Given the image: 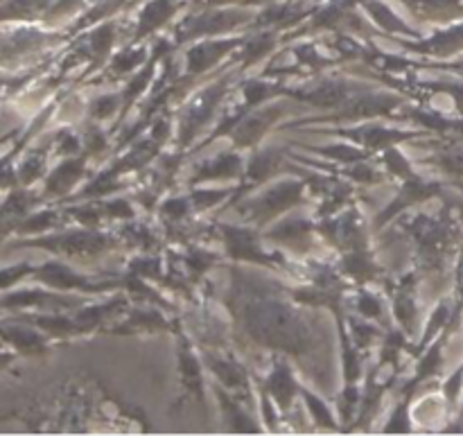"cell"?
Masks as SVG:
<instances>
[{
	"label": "cell",
	"instance_id": "2",
	"mask_svg": "<svg viewBox=\"0 0 463 436\" xmlns=\"http://www.w3.org/2000/svg\"><path fill=\"white\" fill-rule=\"evenodd\" d=\"M301 184L298 181H289V184L276 185L271 193H267L265 197L258 199V202L249 204V211H253V222L258 224H265L271 217L283 213L285 208H289L292 204H297L301 199Z\"/></svg>",
	"mask_w": 463,
	"mask_h": 436
},
{
	"label": "cell",
	"instance_id": "1",
	"mask_svg": "<svg viewBox=\"0 0 463 436\" xmlns=\"http://www.w3.org/2000/svg\"><path fill=\"white\" fill-rule=\"evenodd\" d=\"M224 93H226V80H222L217 81V84L203 89L199 95H194L193 104L185 107L184 122H181V143L184 145L190 143V138L197 134L199 127L211 118V109H215V104L220 102V98Z\"/></svg>",
	"mask_w": 463,
	"mask_h": 436
},
{
	"label": "cell",
	"instance_id": "4",
	"mask_svg": "<svg viewBox=\"0 0 463 436\" xmlns=\"http://www.w3.org/2000/svg\"><path fill=\"white\" fill-rule=\"evenodd\" d=\"M269 392L271 396L276 398V403H279L283 410H288L289 403H292L294 392H297V384H294V380L289 378L288 369H285L283 365H276L274 374H271L269 378Z\"/></svg>",
	"mask_w": 463,
	"mask_h": 436
},
{
	"label": "cell",
	"instance_id": "3",
	"mask_svg": "<svg viewBox=\"0 0 463 436\" xmlns=\"http://www.w3.org/2000/svg\"><path fill=\"white\" fill-rule=\"evenodd\" d=\"M235 43H238V41H233V43H231V41H226V43L217 41V43H208V45H199V48H194L193 52L188 54V72L190 75H202V72H206L208 68H211L213 63L226 52V50L233 48Z\"/></svg>",
	"mask_w": 463,
	"mask_h": 436
}]
</instances>
